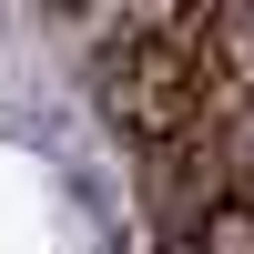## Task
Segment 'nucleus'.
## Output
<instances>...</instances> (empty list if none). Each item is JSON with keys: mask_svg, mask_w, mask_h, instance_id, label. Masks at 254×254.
Instances as JSON below:
<instances>
[{"mask_svg": "<svg viewBox=\"0 0 254 254\" xmlns=\"http://www.w3.org/2000/svg\"><path fill=\"white\" fill-rule=\"evenodd\" d=\"M203 71H214V112H244L254 102V0L203 10Z\"/></svg>", "mask_w": 254, "mask_h": 254, "instance_id": "nucleus-1", "label": "nucleus"}, {"mask_svg": "<svg viewBox=\"0 0 254 254\" xmlns=\"http://www.w3.org/2000/svg\"><path fill=\"white\" fill-rule=\"evenodd\" d=\"M193 254H254V193H224L214 224L193 234Z\"/></svg>", "mask_w": 254, "mask_h": 254, "instance_id": "nucleus-2", "label": "nucleus"}, {"mask_svg": "<svg viewBox=\"0 0 254 254\" xmlns=\"http://www.w3.org/2000/svg\"><path fill=\"white\" fill-rule=\"evenodd\" d=\"M163 254H193V244H163Z\"/></svg>", "mask_w": 254, "mask_h": 254, "instance_id": "nucleus-3", "label": "nucleus"}]
</instances>
